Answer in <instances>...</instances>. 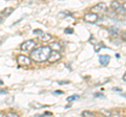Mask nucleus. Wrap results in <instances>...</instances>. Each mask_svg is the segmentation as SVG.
<instances>
[{
    "mask_svg": "<svg viewBox=\"0 0 126 117\" xmlns=\"http://www.w3.org/2000/svg\"><path fill=\"white\" fill-rule=\"evenodd\" d=\"M52 51L49 46H41L37 49H34L31 51V58L36 62H45L49 57V53Z\"/></svg>",
    "mask_w": 126,
    "mask_h": 117,
    "instance_id": "1",
    "label": "nucleus"
},
{
    "mask_svg": "<svg viewBox=\"0 0 126 117\" xmlns=\"http://www.w3.org/2000/svg\"><path fill=\"white\" fill-rule=\"evenodd\" d=\"M35 45H36L35 41H33V40H27V41H24L21 44L20 49L23 50V51H27V50H32V49H33L35 47Z\"/></svg>",
    "mask_w": 126,
    "mask_h": 117,
    "instance_id": "2",
    "label": "nucleus"
},
{
    "mask_svg": "<svg viewBox=\"0 0 126 117\" xmlns=\"http://www.w3.org/2000/svg\"><path fill=\"white\" fill-rule=\"evenodd\" d=\"M92 12L94 14H103L106 12V4L103 2H101V3H99V4H97L94 7H92Z\"/></svg>",
    "mask_w": 126,
    "mask_h": 117,
    "instance_id": "3",
    "label": "nucleus"
},
{
    "mask_svg": "<svg viewBox=\"0 0 126 117\" xmlns=\"http://www.w3.org/2000/svg\"><path fill=\"white\" fill-rule=\"evenodd\" d=\"M17 62H18V64L21 65V66H29L32 63V60H31V58L26 57V56H22L21 54V56H18Z\"/></svg>",
    "mask_w": 126,
    "mask_h": 117,
    "instance_id": "4",
    "label": "nucleus"
},
{
    "mask_svg": "<svg viewBox=\"0 0 126 117\" xmlns=\"http://www.w3.org/2000/svg\"><path fill=\"white\" fill-rule=\"evenodd\" d=\"M60 58H61V53L59 52V51H57V50H52L47 60H48L50 63H55V62L59 61Z\"/></svg>",
    "mask_w": 126,
    "mask_h": 117,
    "instance_id": "5",
    "label": "nucleus"
},
{
    "mask_svg": "<svg viewBox=\"0 0 126 117\" xmlns=\"http://www.w3.org/2000/svg\"><path fill=\"white\" fill-rule=\"evenodd\" d=\"M84 20L88 23H96L98 21V14H94V13H88V14H85L84 16Z\"/></svg>",
    "mask_w": 126,
    "mask_h": 117,
    "instance_id": "6",
    "label": "nucleus"
},
{
    "mask_svg": "<svg viewBox=\"0 0 126 117\" xmlns=\"http://www.w3.org/2000/svg\"><path fill=\"white\" fill-rule=\"evenodd\" d=\"M109 61H110V57L107 56V54H104V56H100L99 57L100 64L103 65V66H107L109 64Z\"/></svg>",
    "mask_w": 126,
    "mask_h": 117,
    "instance_id": "7",
    "label": "nucleus"
},
{
    "mask_svg": "<svg viewBox=\"0 0 126 117\" xmlns=\"http://www.w3.org/2000/svg\"><path fill=\"white\" fill-rule=\"evenodd\" d=\"M120 29L118 28V27H115V26H112V27H110L109 28V34H110V36L113 37V38H116L118 37L120 35Z\"/></svg>",
    "mask_w": 126,
    "mask_h": 117,
    "instance_id": "8",
    "label": "nucleus"
},
{
    "mask_svg": "<svg viewBox=\"0 0 126 117\" xmlns=\"http://www.w3.org/2000/svg\"><path fill=\"white\" fill-rule=\"evenodd\" d=\"M52 35H49V34H46V33H42L40 35V40L43 41V42H47V41H49V40H52Z\"/></svg>",
    "mask_w": 126,
    "mask_h": 117,
    "instance_id": "9",
    "label": "nucleus"
},
{
    "mask_svg": "<svg viewBox=\"0 0 126 117\" xmlns=\"http://www.w3.org/2000/svg\"><path fill=\"white\" fill-rule=\"evenodd\" d=\"M49 47H50V49L57 50V51H60V50H61V45L59 44L58 42H53V43H50Z\"/></svg>",
    "mask_w": 126,
    "mask_h": 117,
    "instance_id": "10",
    "label": "nucleus"
},
{
    "mask_svg": "<svg viewBox=\"0 0 126 117\" xmlns=\"http://www.w3.org/2000/svg\"><path fill=\"white\" fill-rule=\"evenodd\" d=\"M13 12H14V7H5V9L2 11V15L7 17V16H10Z\"/></svg>",
    "mask_w": 126,
    "mask_h": 117,
    "instance_id": "11",
    "label": "nucleus"
},
{
    "mask_svg": "<svg viewBox=\"0 0 126 117\" xmlns=\"http://www.w3.org/2000/svg\"><path fill=\"white\" fill-rule=\"evenodd\" d=\"M121 6V4L119 3V1H117V0H115V1H112L111 2V5H110V7H111V10L112 11H117L118 9H119V7Z\"/></svg>",
    "mask_w": 126,
    "mask_h": 117,
    "instance_id": "12",
    "label": "nucleus"
},
{
    "mask_svg": "<svg viewBox=\"0 0 126 117\" xmlns=\"http://www.w3.org/2000/svg\"><path fill=\"white\" fill-rule=\"evenodd\" d=\"M116 12H117V13H119V14H121V15H124V14H126V10L124 9L123 6H120L119 9H118Z\"/></svg>",
    "mask_w": 126,
    "mask_h": 117,
    "instance_id": "13",
    "label": "nucleus"
},
{
    "mask_svg": "<svg viewBox=\"0 0 126 117\" xmlns=\"http://www.w3.org/2000/svg\"><path fill=\"white\" fill-rule=\"evenodd\" d=\"M97 44H98V45L94 46V51H97V52H98V51L100 50L101 47H103V44H102V42H98Z\"/></svg>",
    "mask_w": 126,
    "mask_h": 117,
    "instance_id": "14",
    "label": "nucleus"
},
{
    "mask_svg": "<svg viewBox=\"0 0 126 117\" xmlns=\"http://www.w3.org/2000/svg\"><path fill=\"white\" fill-rule=\"evenodd\" d=\"M82 115H83V116H89V117L94 116V113L93 112H89V111H84L83 113H82Z\"/></svg>",
    "mask_w": 126,
    "mask_h": 117,
    "instance_id": "15",
    "label": "nucleus"
},
{
    "mask_svg": "<svg viewBox=\"0 0 126 117\" xmlns=\"http://www.w3.org/2000/svg\"><path fill=\"white\" fill-rule=\"evenodd\" d=\"M31 106H32V107H35L34 109H40V108L42 107V105H41V104H37V103H32Z\"/></svg>",
    "mask_w": 126,
    "mask_h": 117,
    "instance_id": "16",
    "label": "nucleus"
},
{
    "mask_svg": "<svg viewBox=\"0 0 126 117\" xmlns=\"http://www.w3.org/2000/svg\"><path fill=\"white\" fill-rule=\"evenodd\" d=\"M76 98H79V95H73V96H69L68 98H67V101H73V100H75Z\"/></svg>",
    "mask_w": 126,
    "mask_h": 117,
    "instance_id": "17",
    "label": "nucleus"
},
{
    "mask_svg": "<svg viewBox=\"0 0 126 117\" xmlns=\"http://www.w3.org/2000/svg\"><path fill=\"white\" fill-rule=\"evenodd\" d=\"M102 113L105 115H107V116H111V112L110 111H107V110H102Z\"/></svg>",
    "mask_w": 126,
    "mask_h": 117,
    "instance_id": "18",
    "label": "nucleus"
},
{
    "mask_svg": "<svg viewBox=\"0 0 126 117\" xmlns=\"http://www.w3.org/2000/svg\"><path fill=\"white\" fill-rule=\"evenodd\" d=\"M14 101V97H9V98H7V100L5 101V103L7 104V105H10V104H12Z\"/></svg>",
    "mask_w": 126,
    "mask_h": 117,
    "instance_id": "19",
    "label": "nucleus"
},
{
    "mask_svg": "<svg viewBox=\"0 0 126 117\" xmlns=\"http://www.w3.org/2000/svg\"><path fill=\"white\" fill-rule=\"evenodd\" d=\"M42 33H43V32H42L41 29H35V30H34V34H35V35H39V36H40Z\"/></svg>",
    "mask_w": 126,
    "mask_h": 117,
    "instance_id": "20",
    "label": "nucleus"
},
{
    "mask_svg": "<svg viewBox=\"0 0 126 117\" xmlns=\"http://www.w3.org/2000/svg\"><path fill=\"white\" fill-rule=\"evenodd\" d=\"M121 38L123 39L124 41H126V32H123V33L121 34Z\"/></svg>",
    "mask_w": 126,
    "mask_h": 117,
    "instance_id": "21",
    "label": "nucleus"
},
{
    "mask_svg": "<svg viewBox=\"0 0 126 117\" xmlns=\"http://www.w3.org/2000/svg\"><path fill=\"white\" fill-rule=\"evenodd\" d=\"M65 33L66 34H73V29L72 28H65Z\"/></svg>",
    "mask_w": 126,
    "mask_h": 117,
    "instance_id": "22",
    "label": "nucleus"
},
{
    "mask_svg": "<svg viewBox=\"0 0 126 117\" xmlns=\"http://www.w3.org/2000/svg\"><path fill=\"white\" fill-rule=\"evenodd\" d=\"M7 116H14V117H17L18 115L16 114V113H9V114H7Z\"/></svg>",
    "mask_w": 126,
    "mask_h": 117,
    "instance_id": "23",
    "label": "nucleus"
},
{
    "mask_svg": "<svg viewBox=\"0 0 126 117\" xmlns=\"http://www.w3.org/2000/svg\"><path fill=\"white\" fill-rule=\"evenodd\" d=\"M59 84H60V85H63V84H69V82H67V81H65V82H59Z\"/></svg>",
    "mask_w": 126,
    "mask_h": 117,
    "instance_id": "24",
    "label": "nucleus"
},
{
    "mask_svg": "<svg viewBox=\"0 0 126 117\" xmlns=\"http://www.w3.org/2000/svg\"><path fill=\"white\" fill-rule=\"evenodd\" d=\"M2 93H6V90H0V94H2Z\"/></svg>",
    "mask_w": 126,
    "mask_h": 117,
    "instance_id": "25",
    "label": "nucleus"
},
{
    "mask_svg": "<svg viewBox=\"0 0 126 117\" xmlns=\"http://www.w3.org/2000/svg\"><path fill=\"white\" fill-rule=\"evenodd\" d=\"M44 115H52V113H50V112H45Z\"/></svg>",
    "mask_w": 126,
    "mask_h": 117,
    "instance_id": "26",
    "label": "nucleus"
},
{
    "mask_svg": "<svg viewBox=\"0 0 126 117\" xmlns=\"http://www.w3.org/2000/svg\"><path fill=\"white\" fill-rule=\"evenodd\" d=\"M55 93H56V94H62V93H63V92H61V91H56V92H55Z\"/></svg>",
    "mask_w": 126,
    "mask_h": 117,
    "instance_id": "27",
    "label": "nucleus"
},
{
    "mask_svg": "<svg viewBox=\"0 0 126 117\" xmlns=\"http://www.w3.org/2000/svg\"><path fill=\"white\" fill-rule=\"evenodd\" d=\"M2 21H3V17L1 16V15H0V23H1Z\"/></svg>",
    "mask_w": 126,
    "mask_h": 117,
    "instance_id": "28",
    "label": "nucleus"
},
{
    "mask_svg": "<svg viewBox=\"0 0 126 117\" xmlns=\"http://www.w3.org/2000/svg\"><path fill=\"white\" fill-rule=\"evenodd\" d=\"M123 80H124V81H126V72L124 73V75H123Z\"/></svg>",
    "mask_w": 126,
    "mask_h": 117,
    "instance_id": "29",
    "label": "nucleus"
},
{
    "mask_svg": "<svg viewBox=\"0 0 126 117\" xmlns=\"http://www.w3.org/2000/svg\"><path fill=\"white\" fill-rule=\"evenodd\" d=\"M113 90H116V91H118V92H120V91H121L120 89H118V88H113Z\"/></svg>",
    "mask_w": 126,
    "mask_h": 117,
    "instance_id": "30",
    "label": "nucleus"
},
{
    "mask_svg": "<svg viewBox=\"0 0 126 117\" xmlns=\"http://www.w3.org/2000/svg\"><path fill=\"white\" fill-rule=\"evenodd\" d=\"M122 6H123V7H124V9L126 10V2H124V3H123V5H122Z\"/></svg>",
    "mask_w": 126,
    "mask_h": 117,
    "instance_id": "31",
    "label": "nucleus"
},
{
    "mask_svg": "<svg viewBox=\"0 0 126 117\" xmlns=\"http://www.w3.org/2000/svg\"><path fill=\"white\" fill-rule=\"evenodd\" d=\"M3 83H2V81H0V85H2Z\"/></svg>",
    "mask_w": 126,
    "mask_h": 117,
    "instance_id": "32",
    "label": "nucleus"
}]
</instances>
